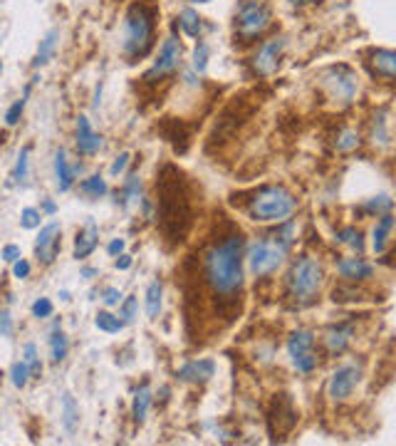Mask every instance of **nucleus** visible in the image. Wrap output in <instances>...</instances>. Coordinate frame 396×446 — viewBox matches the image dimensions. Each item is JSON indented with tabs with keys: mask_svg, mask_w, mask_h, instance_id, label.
Masks as SVG:
<instances>
[{
	"mask_svg": "<svg viewBox=\"0 0 396 446\" xmlns=\"http://www.w3.org/2000/svg\"><path fill=\"white\" fill-rule=\"evenodd\" d=\"M394 231V216L391 213H381V218L376 221L374 231H372V248H374L376 256H381L389 243V236Z\"/></svg>",
	"mask_w": 396,
	"mask_h": 446,
	"instance_id": "obj_22",
	"label": "nucleus"
},
{
	"mask_svg": "<svg viewBox=\"0 0 396 446\" xmlns=\"http://www.w3.org/2000/svg\"><path fill=\"white\" fill-rule=\"evenodd\" d=\"M139 191H141V179L136 174H129V179H126V186H124V201H131L134 196H139Z\"/></svg>",
	"mask_w": 396,
	"mask_h": 446,
	"instance_id": "obj_44",
	"label": "nucleus"
},
{
	"mask_svg": "<svg viewBox=\"0 0 396 446\" xmlns=\"http://www.w3.org/2000/svg\"><path fill=\"white\" fill-rule=\"evenodd\" d=\"M124 238H115V240H109V245H107V253L109 256H119V253H124Z\"/></svg>",
	"mask_w": 396,
	"mask_h": 446,
	"instance_id": "obj_49",
	"label": "nucleus"
},
{
	"mask_svg": "<svg viewBox=\"0 0 396 446\" xmlns=\"http://www.w3.org/2000/svg\"><path fill=\"white\" fill-rule=\"evenodd\" d=\"M290 243L280 238V236H265V238H258L248 245V253H245V261H248L250 273L256 278H265L270 273H275L282 266L285 256H288Z\"/></svg>",
	"mask_w": 396,
	"mask_h": 446,
	"instance_id": "obj_6",
	"label": "nucleus"
},
{
	"mask_svg": "<svg viewBox=\"0 0 396 446\" xmlns=\"http://www.w3.org/2000/svg\"><path fill=\"white\" fill-rule=\"evenodd\" d=\"M92 275H97L94 268H82V278H92Z\"/></svg>",
	"mask_w": 396,
	"mask_h": 446,
	"instance_id": "obj_52",
	"label": "nucleus"
},
{
	"mask_svg": "<svg viewBox=\"0 0 396 446\" xmlns=\"http://www.w3.org/2000/svg\"><path fill=\"white\" fill-rule=\"evenodd\" d=\"M213 375H216V362L208 357L191 359V362H186L179 370V380L189 382V384H203V382H208Z\"/></svg>",
	"mask_w": 396,
	"mask_h": 446,
	"instance_id": "obj_15",
	"label": "nucleus"
},
{
	"mask_svg": "<svg viewBox=\"0 0 396 446\" xmlns=\"http://www.w3.org/2000/svg\"><path fill=\"white\" fill-rule=\"evenodd\" d=\"M354 335V327L352 325H337V327H330L325 335V345L327 350H330L332 354H342L344 350H347L349 340H352Z\"/></svg>",
	"mask_w": 396,
	"mask_h": 446,
	"instance_id": "obj_21",
	"label": "nucleus"
},
{
	"mask_svg": "<svg viewBox=\"0 0 396 446\" xmlns=\"http://www.w3.org/2000/svg\"><path fill=\"white\" fill-rule=\"evenodd\" d=\"M99 243V229L97 223L92 221V218H87V223L80 229V233H77L75 238V258L77 261H85L87 256H92L94 248H97Z\"/></svg>",
	"mask_w": 396,
	"mask_h": 446,
	"instance_id": "obj_19",
	"label": "nucleus"
},
{
	"mask_svg": "<svg viewBox=\"0 0 396 446\" xmlns=\"http://www.w3.org/2000/svg\"><path fill=\"white\" fill-rule=\"evenodd\" d=\"M52 310H54V305L50 303L47 298H38L33 303V317H38V320H47V317H52Z\"/></svg>",
	"mask_w": 396,
	"mask_h": 446,
	"instance_id": "obj_42",
	"label": "nucleus"
},
{
	"mask_svg": "<svg viewBox=\"0 0 396 446\" xmlns=\"http://www.w3.org/2000/svg\"><path fill=\"white\" fill-rule=\"evenodd\" d=\"M40 221H43V211H38V208H22L20 211L22 229H38Z\"/></svg>",
	"mask_w": 396,
	"mask_h": 446,
	"instance_id": "obj_41",
	"label": "nucleus"
},
{
	"mask_svg": "<svg viewBox=\"0 0 396 446\" xmlns=\"http://www.w3.org/2000/svg\"><path fill=\"white\" fill-rule=\"evenodd\" d=\"M154 17H156V10L144 6V3H134V6L126 10L122 50H124V55L129 60H139V57H147V55L152 52L154 33H156Z\"/></svg>",
	"mask_w": 396,
	"mask_h": 446,
	"instance_id": "obj_2",
	"label": "nucleus"
},
{
	"mask_svg": "<svg viewBox=\"0 0 396 446\" xmlns=\"http://www.w3.org/2000/svg\"><path fill=\"white\" fill-rule=\"evenodd\" d=\"M372 70L384 80H394L396 75V52L394 50H374L369 60Z\"/></svg>",
	"mask_w": 396,
	"mask_h": 446,
	"instance_id": "obj_20",
	"label": "nucleus"
},
{
	"mask_svg": "<svg viewBox=\"0 0 396 446\" xmlns=\"http://www.w3.org/2000/svg\"><path fill=\"white\" fill-rule=\"evenodd\" d=\"M136 310H139V300H136L134 295H129V298H126L124 303L119 305V317H122V320H124V325H129V322H134Z\"/></svg>",
	"mask_w": 396,
	"mask_h": 446,
	"instance_id": "obj_40",
	"label": "nucleus"
},
{
	"mask_svg": "<svg viewBox=\"0 0 396 446\" xmlns=\"http://www.w3.org/2000/svg\"><path fill=\"white\" fill-rule=\"evenodd\" d=\"M208 45L203 43V40H198L193 48V60H191V67H193V72H198V75H206L208 70Z\"/></svg>",
	"mask_w": 396,
	"mask_h": 446,
	"instance_id": "obj_32",
	"label": "nucleus"
},
{
	"mask_svg": "<svg viewBox=\"0 0 396 446\" xmlns=\"http://www.w3.org/2000/svg\"><path fill=\"white\" fill-rule=\"evenodd\" d=\"M80 191L85 194L87 199H102L104 194H107V181L102 179L99 174H94V176H89V179H85L80 184Z\"/></svg>",
	"mask_w": 396,
	"mask_h": 446,
	"instance_id": "obj_29",
	"label": "nucleus"
},
{
	"mask_svg": "<svg viewBox=\"0 0 396 446\" xmlns=\"http://www.w3.org/2000/svg\"><path fill=\"white\" fill-rule=\"evenodd\" d=\"M288 3H290V6H307V3H312V0H288Z\"/></svg>",
	"mask_w": 396,
	"mask_h": 446,
	"instance_id": "obj_53",
	"label": "nucleus"
},
{
	"mask_svg": "<svg viewBox=\"0 0 396 446\" xmlns=\"http://www.w3.org/2000/svg\"><path fill=\"white\" fill-rule=\"evenodd\" d=\"M359 134H357V129H344V131H339V136L335 139V147H337V152H354V149L359 147Z\"/></svg>",
	"mask_w": 396,
	"mask_h": 446,
	"instance_id": "obj_34",
	"label": "nucleus"
},
{
	"mask_svg": "<svg viewBox=\"0 0 396 446\" xmlns=\"http://www.w3.org/2000/svg\"><path fill=\"white\" fill-rule=\"evenodd\" d=\"M43 211H45V213H50V216H52V213H57V203H54V201H50V199H45V201H43Z\"/></svg>",
	"mask_w": 396,
	"mask_h": 446,
	"instance_id": "obj_51",
	"label": "nucleus"
},
{
	"mask_svg": "<svg viewBox=\"0 0 396 446\" xmlns=\"http://www.w3.org/2000/svg\"><path fill=\"white\" fill-rule=\"evenodd\" d=\"M67 350H70V345H67L65 332L60 327H54L52 335H50V359H52L54 365H60L62 359L67 357Z\"/></svg>",
	"mask_w": 396,
	"mask_h": 446,
	"instance_id": "obj_28",
	"label": "nucleus"
},
{
	"mask_svg": "<svg viewBox=\"0 0 396 446\" xmlns=\"http://www.w3.org/2000/svg\"><path fill=\"white\" fill-rule=\"evenodd\" d=\"M322 266L315 258L302 256L293 263L288 273V295L295 303H309L322 288Z\"/></svg>",
	"mask_w": 396,
	"mask_h": 446,
	"instance_id": "obj_7",
	"label": "nucleus"
},
{
	"mask_svg": "<svg viewBox=\"0 0 396 446\" xmlns=\"http://www.w3.org/2000/svg\"><path fill=\"white\" fill-rule=\"evenodd\" d=\"M181 65V43L176 35H168L166 40L161 43V48H159V55L156 60H154V65L147 70V75H144V82L147 85H154V82L163 80V77L174 75L176 70H179Z\"/></svg>",
	"mask_w": 396,
	"mask_h": 446,
	"instance_id": "obj_10",
	"label": "nucleus"
},
{
	"mask_svg": "<svg viewBox=\"0 0 396 446\" xmlns=\"http://www.w3.org/2000/svg\"><path fill=\"white\" fill-rule=\"evenodd\" d=\"M161 303H163V285L161 280H152L147 288V317L149 320H156L159 312H161Z\"/></svg>",
	"mask_w": 396,
	"mask_h": 446,
	"instance_id": "obj_25",
	"label": "nucleus"
},
{
	"mask_svg": "<svg viewBox=\"0 0 396 446\" xmlns=\"http://www.w3.org/2000/svg\"><path fill=\"white\" fill-rule=\"evenodd\" d=\"M179 25L189 38H198L203 30V17L198 15L193 8H184V10L179 13Z\"/></svg>",
	"mask_w": 396,
	"mask_h": 446,
	"instance_id": "obj_27",
	"label": "nucleus"
},
{
	"mask_svg": "<svg viewBox=\"0 0 396 446\" xmlns=\"http://www.w3.org/2000/svg\"><path fill=\"white\" fill-rule=\"evenodd\" d=\"M13 335V317L8 310H0V338H10Z\"/></svg>",
	"mask_w": 396,
	"mask_h": 446,
	"instance_id": "obj_45",
	"label": "nucleus"
},
{
	"mask_svg": "<svg viewBox=\"0 0 396 446\" xmlns=\"http://www.w3.org/2000/svg\"><path fill=\"white\" fill-rule=\"evenodd\" d=\"M315 335L309 330H295L288 340V352L290 359H293V367L302 375H309V372L317 367V354H315Z\"/></svg>",
	"mask_w": 396,
	"mask_h": 446,
	"instance_id": "obj_11",
	"label": "nucleus"
},
{
	"mask_svg": "<svg viewBox=\"0 0 396 446\" xmlns=\"http://www.w3.org/2000/svg\"><path fill=\"white\" fill-rule=\"evenodd\" d=\"M320 87L335 104L347 107L359 92V77L349 65H332L320 72Z\"/></svg>",
	"mask_w": 396,
	"mask_h": 446,
	"instance_id": "obj_8",
	"label": "nucleus"
},
{
	"mask_svg": "<svg viewBox=\"0 0 396 446\" xmlns=\"http://www.w3.org/2000/svg\"><path fill=\"white\" fill-rule=\"evenodd\" d=\"M152 387L149 384H141L139 389L134 392V402H131V414H134V422L136 424H144L147 422V414L149 407H152Z\"/></svg>",
	"mask_w": 396,
	"mask_h": 446,
	"instance_id": "obj_24",
	"label": "nucleus"
},
{
	"mask_svg": "<svg viewBox=\"0 0 396 446\" xmlns=\"http://www.w3.org/2000/svg\"><path fill=\"white\" fill-rule=\"evenodd\" d=\"M17 258H22L20 256V245H6V248H3V261L6 263H15Z\"/></svg>",
	"mask_w": 396,
	"mask_h": 446,
	"instance_id": "obj_48",
	"label": "nucleus"
},
{
	"mask_svg": "<svg viewBox=\"0 0 396 446\" xmlns=\"http://www.w3.org/2000/svg\"><path fill=\"white\" fill-rule=\"evenodd\" d=\"M298 208V199L290 189L280 184L263 186L253 194L248 203V216L258 223H282Z\"/></svg>",
	"mask_w": 396,
	"mask_h": 446,
	"instance_id": "obj_3",
	"label": "nucleus"
},
{
	"mask_svg": "<svg viewBox=\"0 0 396 446\" xmlns=\"http://www.w3.org/2000/svg\"><path fill=\"white\" fill-rule=\"evenodd\" d=\"M27 94H30V85L25 87V92H22V97L17 99V102H13L10 104V109L6 112V124L8 127H15L17 122H20V117H22V109H25V102H27Z\"/></svg>",
	"mask_w": 396,
	"mask_h": 446,
	"instance_id": "obj_36",
	"label": "nucleus"
},
{
	"mask_svg": "<svg viewBox=\"0 0 396 446\" xmlns=\"http://www.w3.org/2000/svg\"><path fill=\"white\" fill-rule=\"evenodd\" d=\"M272 25V10L265 0H240L235 6L233 30L240 43H253Z\"/></svg>",
	"mask_w": 396,
	"mask_h": 446,
	"instance_id": "obj_5",
	"label": "nucleus"
},
{
	"mask_svg": "<svg viewBox=\"0 0 396 446\" xmlns=\"http://www.w3.org/2000/svg\"><path fill=\"white\" fill-rule=\"evenodd\" d=\"M77 174H82V164L77 161L75 166L67 164V154L65 149H57L54 152V179H57V189L60 191H70L72 184H75Z\"/></svg>",
	"mask_w": 396,
	"mask_h": 446,
	"instance_id": "obj_18",
	"label": "nucleus"
},
{
	"mask_svg": "<svg viewBox=\"0 0 396 446\" xmlns=\"http://www.w3.org/2000/svg\"><path fill=\"white\" fill-rule=\"evenodd\" d=\"M60 238H62V229L60 223H47L45 229H40V236L35 238V258H38L43 266H50L54 263L57 253H60Z\"/></svg>",
	"mask_w": 396,
	"mask_h": 446,
	"instance_id": "obj_14",
	"label": "nucleus"
},
{
	"mask_svg": "<svg viewBox=\"0 0 396 446\" xmlns=\"http://www.w3.org/2000/svg\"><path fill=\"white\" fill-rule=\"evenodd\" d=\"M298 419L300 417L293 404V397L290 394H275L270 402V409H267V424H270L272 439L288 436L298 426Z\"/></svg>",
	"mask_w": 396,
	"mask_h": 446,
	"instance_id": "obj_9",
	"label": "nucleus"
},
{
	"mask_svg": "<svg viewBox=\"0 0 396 446\" xmlns=\"http://www.w3.org/2000/svg\"><path fill=\"white\" fill-rule=\"evenodd\" d=\"M102 300H104V305H119V300H122V293L117 288H104V293H102Z\"/></svg>",
	"mask_w": 396,
	"mask_h": 446,
	"instance_id": "obj_47",
	"label": "nucleus"
},
{
	"mask_svg": "<svg viewBox=\"0 0 396 446\" xmlns=\"http://www.w3.org/2000/svg\"><path fill=\"white\" fill-rule=\"evenodd\" d=\"M372 139L374 144H381V147H389V131H386V115L379 112L374 117V131H372Z\"/></svg>",
	"mask_w": 396,
	"mask_h": 446,
	"instance_id": "obj_37",
	"label": "nucleus"
},
{
	"mask_svg": "<svg viewBox=\"0 0 396 446\" xmlns=\"http://www.w3.org/2000/svg\"><path fill=\"white\" fill-rule=\"evenodd\" d=\"M57 43H60V30H50V33L40 40V48H38V52H35V60H33V70L47 65V62L52 60L54 50H57Z\"/></svg>",
	"mask_w": 396,
	"mask_h": 446,
	"instance_id": "obj_23",
	"label": "nucleus"
},
{
	"mask_svg": "<svg viewBox=\"0 0 396 446\" xmlns=\"http://www.w3.org/2000/svg\"><path fill=\"white\" fill-rule=\"evenodd\" d=\"M102 149V136L92 129L89 120L85 115L77 117V152L85 157H94Z\"/></svg>",
	"mask_w": 396,
	"mask_h": 446,
	"instance_id": "obj_16",
	"label": "nucleus"
},
{
	"mask_svg": "<svg viewBox=\"0 0 396 446\" xmlns=\"http://www.w3.org/2000/svg\"><path fill=\"white\" fill-rule=\"evenodd\" d=\"M129 161H131V154L129 152H122L119 157L115 159V161H112V166H109V174L115 176H122L126 171V166H129Z\"/></svg>",
	"mask_w": 396,
	"mask_h": 446,
	"instance_id": "obj_43",
	"label": "nucleus"
},
{
	"mask_svg": "<svg viewBox=\"0 0 396 446\" xmlns=\"http://www.w3.org/2000/svg\"><path fill=\"white\" fill-rule=\"evenodd\" d=\"M285 48H288V38H285V35L265 40V43L261 45V50L256 52V57H253V70L261 77L275 75L277 67H280V57L282 52H285Z\"/></svg>",
	"mask_w": 396,
	"mask_h": 446,
	"instance_id": "obj_12",
	"label": "nucleus"
},
{
	"mask_svg": "<svg viewBox=\"0 0 396 446\" xmlns=\"http://www.w3.org/2000/svg\"><path fill=\"white\" fill-rule=\"evenodd\" d=\"M184 3H193V6H206V3H211V0H184Z\"/></svg>",
	"mask_w": 396,
	"mask_h": 446,
	"instance_id": "obj_54",
	"label": "nucleus"
},
{
	"mask_svg": "<svg viewBox=\"0 0 396 446\" xmlns=\"http://www.w3.org/2000/svg\"><path fill=\"white\" fill-rule=\"evenodd\" d=\"M27 380H30V372H27V367H25V362H13L10 365V382H13V387H17V389H22V387L27 384Z\"/></svg>",
	"mask_w": 396,
	"mask_h": 446,
	"instance_id": "obj_39",
	"label": "nucleus"
},
{
	"mask_svg": "<svg viewBox=\"0 0 396 446\" xmlns=\"http://www.w3.org/2000/svg\"><path fill=\"white\" fill-rule=\"evenodd\" d=\"M22 362H25L30 377H35V380H38V377L43 375V362H40L38 347H35L33 343H27L25 347H22Z\"/></svg>",
	"mask_w": 396,
	"mask_h": 446,
	"instance_id": "obj_30",
	"label": "nucleus"
},
{
	"mask_svg": "<svg viewBox=\"0 0 396 446\" xmlns=\"http://www.w3.org/2000/svg\"><path fill=\"white\" fill-rule=\"evenodd\" d=\"M0 72H3V62H0Z\"/></svg>",
	"mask_w": 396,
	"mask_h": 446,
	"instance_id": "obj_55",
	"label": "nucleus"
},
{
	"mask_svg": "<svg viewBox=\"0 0 396 446\" xmlns=\"http://www.w3.org/2000/svg\"><path fill=\"white\" fill-rule=\"evenodd\" d=\"M62 424H65L67 434H75L77 424H80V407L72 394H62Z\"/></svg>",
	"mask_w": 396,
	"mask_h": 446,
	"instance_id": "obj_26",
	"label": "nucleus"
},
{
	"mask_svg": "<svg viewBox=\"0 0 396 446\" xmlns=\"http://www.w3.org/2000/svg\"><path fill=\"white\" fill-rule=\"evenodd\" d=\"M13 275L20 278V280H25V278L30 275V263L22 261V258H17V261L13 263Z\"/></svg>",
	"mask_w": 396,
	"mask_h": 446,
	"instance_id": "obj_46",
	"label": "nucleus"
},
{
	"mask_svg": "<svg viewBox=\"0 0 396 446\" xmlns=\"http://www.w3.org/2000/svg\"><path fill=\"white\" fill-rule=\"evenodd\" d=\"M359 380H362V370H359L357 365L337 367L330 377V387H327L330 399L332 402H344V399H349L354 389H357Z\"/></svg>",
	"mask_w": 396,
	"mask_h": 446,
	"instance_id": "obj_13",
	"label": "nucleus"
},
{
	"mask_svg": "<svg viewBox=\"0 0 396 446\" xmlns=\"http://www.w3.org/2000/svg\"><path fill=\"white\" fill-rule=\"evenodd\" d=\"M243 250L245 238L230 233L221 243L211 245L203 256V278L211 290L223 298H233L243 288Z\"/></svg>",
	"mask_w": 396,
	"mask_h": 446,
	"instance_id": "obj_1",
	"label": "nucleus"
},
{
	"mask_svg": "<svg viewBox=\"0 0 396 446\" xmlns=\"http://www.w3.org/2000/svg\"><path fill=\"white\" fill-rule=\"evenodd\" d=\"M391 206H394V201H391L386 194H381V196H374V199H369V201L364 203V211H369V213H389Z\"/></svg>",
	"mask_w": 396,
	"mask_h": 446,
	"instance_id": "obj_38",
	"label": "nucleus"
},
{
	"mask_svg": "<svg viewBox=\"0 0 396 446\" xmlns=\"http://www.w3.org/2000/svg\"><path fill=\"white\" fill-rule=\"evenodd\" d=\"M117 271H129L131 268V256H126V253H119V258L115 261Z\"/></svg>",
	"mask_w": 396,
	"mask_h": 446,
	"instance_id": "obj_50",
	"label": "nucleus"
},
{
	"mask_svg": "<svg viewBox=\"0 0 396 446\" xmlns=\"http://www.w3.org/2000/svg\"><path fill=\"white\" fill-rule=\"evenodd\" d=\"M337 243H344L349 245V248H354L357 253H362L364 250V238H362V231H357L354 226H347V229H342L339 233L335 236Z\"/></svg>",
	"mask_w": 396,
	"mask_h": 446,
	"instance_id": "obj_31",
	"label": "nucleus"
},
{
	"mask_svg": "<svg viewBox=\"0 0 396 446\" xmlns=\"http://www.w3.org/2000/svg\"><path fill=\"white\" fill-rule=\"evenodd\" d=\"M94 325H97L102 332H112V335L124 330V320H122L119 315H112V312H99Z\"/></svg>",
	"mask_w": 396,
	"mask_h": 446,
	"instance_id": "obj_33",
	"label": "nucleus"
},
{
	"mask_svg": "<svg viewBox=\"0 0 396 446\" xmlns=\"http://www.w3.org/2000/svg\"><path fill=\"white\" fill-rule=\"evenodd\" d=\"M181 174L174 169V181L168 184L166 176H161V199H159V211H161L163 231L171 236V240H184L186 231L191 226V208L186 201V194L179 189Z\"/></svg>",
	"mask_w": 396,
	"mask_h": 446,
	"instance_id": "obj_4",
	"label": "nucleus"
},
{
	"mask_svg": "<svg viewBox=\"0 0 396 446\" xmlns=\"http://www.w3.org/2000/svg\"><path fill=\"white\" fill-rule=\"evenodd\" d=\"M337 273L347 283H359V280H369L374 275V266L364 258H342V261H337Z\"/></svg>",
	"mask_w": 396,
	"mask_h": 446,
	"instance_id": "obj_17",
	"label": "nucleus"
},
{
	"mask_svg": "<svg viewBox=\"0 0 396 446\" xmlns=\"http://www.w3.org/2000/svg\"><path fill=\"white\" fill-rule=\"evenodd\" d=\"M27 157H30V147H22L17 154L15 169H13V184L22 186L27 181Z\"/></svg>",
	"mask_w": 396,
	"mask_h": 446,
	"instance_id": "obj_35",
	"label": "nucleus"
}]
</instances>
